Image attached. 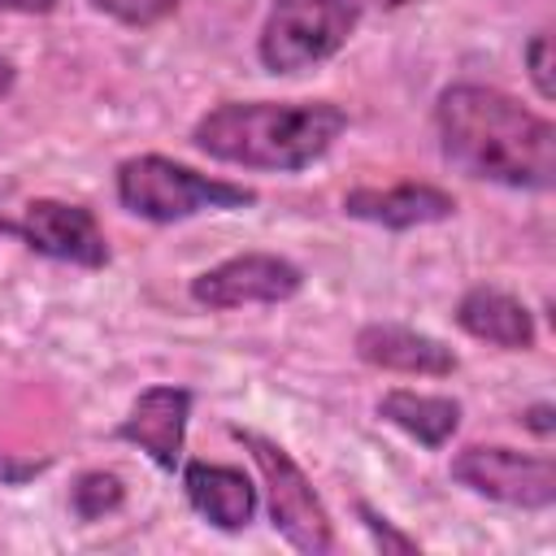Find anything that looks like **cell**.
Instances as JSON below:
<instances>
[{
  "label": "cell",
  "instance_id": "obj_14",
  "mask_svg": "<svg viewBox=\"0 0 556 556\" xmlns=\"http://www.w3.org/2000/svg\"><path fill=\"white\" fill-rule=\"evenodd\" d=\"M378 417L387 426L404 430L408 439H417L421 447L439 452V447H447V439L460 426V404L452 395H426V391L395 387V391H387L378 400Z\"/></svg>",
  "mask_w": 556,
  "mask_h": 556
},
{
  "label": "cell",
  "instance_id": "obj_23",
  "mask_svg": "<svg viewBox=\"0 0 556 556\" xmlns=\"http://www.w3.org/2000/svg\"><path fill=\"white\" fill-rule=\"evenodd\" d=\"M378 9H404V4H417V0H374Z\"/></svg>",
  "mask_w": 556,
  "mask_h": 556
},
{
  "label": "cell",
  "instance_id": "obj_7",
  "mask_svg": "<svg viewBox=\"0 0 556 556\" xmlns=\"http://www.w3.org/2000/svg\"><path fill=\"white\" fill-rule=\"evenodd\" d=\"M304 287V269L278 252H239L226 256L222 265L204 269L191 278V300L208 313H230V308H248V304H287L291 295H300Z\"/></svg>",
  "mask_w": 556,
  "mask_h": 556
},
{
  "label": "cell",
  "instance_id": "obj_19",
  "mask_svg": "<svg viewBox=\"0 0 556 556\" xmlns=\"http://www.w3.org/2000/svg\"><path fill=\"white\" fill-rule=\"evenodd\" d=\"M552 417H556V408H552V404H530V408L521 413V426H526V430H534L539 439H547V434L556 430V421H552Z\"/></svg>",
  "mask_w": 556,
  "mask_h": 556
},
{
  "label": "cell",
  "instance_id": "obj_15",
  "mask_svg": "<svg viewBox=\"0 0 556 556\" xmlns=\"http://www.w3.org/2000/svg\"><path fill=\"white\" fill-rule=\"evenodd\" d=\"M122 500H126V486H122V478L109 473V469H87V473H78L74 486H70V508H74L78 521H100V517L117 513Z\"/></svg>",
  "mask_w": 556,
  "mask_h": 556
},
{
  "label": "cell",
  "instance_id": "obj_21",
  "mask_svg": "<svg viewBox=\"0 0 556 556\" xmlns=\"http://www.w3.org/2000/svg\"><path fill=\"white\" fill-rule=\"evenodd\" d=\"M56 0H0V13H52Z\"/></svg>",
  "mask_w": 556,
  "mask_h": 556
},
{
  "label": "cell",
  "instance_id": "obj_20",
  "mask_svg": "<svg viewBox=\"0 0 556 556\" xmlns=\"http://www.w3.org/2000/svg\"><path fill=\"white\" fill-rule=\"evenodd\" d=\"M43 469V460H9V456H0V482L4 486H17V482H26V478H35Z\"/></svg>",
  "mask_w": 556,
  "mask_h": 556
},
{
  "label": "cell",
  "instance_id": "obj_16",
  "mask_svg": "<svg viewBox=\"0 0 556 556\" xmlns=\"http://www.w3.org/2000/svg\"><path fill=\"white\" fill-rule=\"evenodd\" d=\"M91 9H100L104 17H113L122 26L148 30V26H161L165 17H174L182 9V0H91Z\"/></svg>",
  "mask_w": 556,
  "mask_h": 556
},
{
  "label": "cell",
  "instance_id": "obj_18",
  "mask_svg": "<svg viewBox=\"0 0 556 556\" xmlns=\"http://www.w3.org/2000/svg\"><path fill=\"white\" fill-rule=\"evenodd\" d=\"M526 70H530V83H534V91L543 96V100H552V39H547V30H539L530 43H526Z\"/></svg>",
  "mask_w": 556,
  "mask_h": 556
},
{
  "label": "cell",
  "instance_id": "obj_5",
  "mask_svg": "<svg viewBox=\"0 0 556 556\" xmlns=\"http://www.w3.org/2000/svg\"><path fill=\"white\" fill-rule=\"evenodd\" d=\"M230 434L252 452V460H256V469H261L265 504H269V521H274V530H278L295 552H308V556H326V552H334V526H330V513H326L321 495L313 491L308 473L300 469V460H295L282 443H274V439H265V434H256V430L235 426Z\"/></svg>",
  "mask_w": 556,
  "mask_h": 556
},
{
  "label": "cell",
  "instance_id": "obj_4",
  "mask_svg": "<svg viewBox=\"0 0 556 556\" xmlns=\"http://www.w3.org/2000/svg\"><path fill=\"white\" fill-rule=\"evenodd\" d=\"M361 0H269L256 56L269 74H300L330 61L356 30Z\"/></svg>",
  "mask_w": 556,
  "mask_h": 556
},
{
  "label": "cell",
  "instance_id": "obj_17",
  "mask_svg": "<svg viewBox=\"0 0 556 556\" xmlns=\"http://www.w3.org/2000/svg\"><path fill=\"white\" fill-rule=\"evenodd\" d=\"M356 517H361V526L374 534V543H378L382 552H417V547H421L413 534H400V530H395V526H391L374 504H365V500L356 504Z\"/></svg>",
  "mask_w": 556,
  "mask_h": 556
},
{
  "label": "cell",
  "instance_id": "obj_10",
  "mask_svg": "<svg viewBox=\"0 0 556 556\" xmlns=\"http://www.w3.org/2000/svg\"><path fill=\"white\" fill-rule=\"evenodd\" d=\"M343 213L382 230L434 226L456 213V195L434 182H395V187H356L343 195Z\"/></svg>",
  "mask_w": 556,
  "mask_h": 556
},
{
  "label": "cell",
  "instance_id": "obj_13",
  "mask_svg": "<svg viewBox=\"0 0 556 556\" xmlns=\"http://www.w3.org/2000/svg\"><path fill=\"white\" fill-rule=\"evenodd\" d=\"M452 317L465 334H473L491 348H504V352H530L534 348V317L504 287H469L456 300Z\"/></svg>",
  "mask_w": 556,
  "mask_h": 556
},
{
  "label": "cell",
  "instance_id": "obj_3",
  "mask_svg": "<svg viewBox=\"0 0 556 556\" xmlns=\"http://www.w3.org/2000/svg\"><path fill=\"white\" fill-rule=\"evenodd\" d=\"M117 200L126 213L156 222V226H174L200 213H230V208H252L256 191L230 178H208L174 156L161 152H139L126 156L117 165Z\"/></svg>",
  "mask_w": 556,
  "mask_h": 556
},
{
  "label": "cell",
  "instance_id": "obj_1",
  "mask_svg": "<svg viewBox=\"0 0 556 556\" xmlns=\"http://www.w3.org/2000/svg\"><path fill=\"white\" fill-rule=\"evenodd\" d=\"M434 135L443 161L478 182L513 191H552L556 182V126L500 87H443L434 100Z\"/></svg>",
  "mask_w": 556,
  "mask_h": 556
},
{
  "label": "cell",
  "instance_id": "obj_9",
  "mask_svg": "<svg viewBox=\"0 0 556 556\" xmlns=\"http://www.w3.org/2000/svg\"><path fill=\"white\" fill-rule=\"evenodd\" d=\"M191 404L195 395L187 387L161 382L139 391V400L130 404V413L117 421V439L139 447L156 469L174 473L182 465V443H187V421H191Z\"/></svg>",
  "mask_w": 556,
  "mask_h": 556
},
{
  "label": "cell",
  "instance_id": "obj_22",
  "mask_svg": "<svg viewBox=\"0 0 556 556\" xmlns=\"http://www.w3.org/2000/svg\"><path fill=\"white\" fill-rule=\"evenodd\" d=\"M13 83H17V70H13V61H9V56H0V100L13 91Z\"/></svg>",
  "mask_w": 556,
  "mask_h": 556
},
{
  "label": "cell",
  "instance_id": "obj_2",
  "mask_svg": "<svg viewBox=\"0 0 556 556\" xmlns=\"http://www.w3.org/2000/svg\"><path fill=\"white\" fill-rule=\"evenodd\" d=\"M343 130L348 113L334 100H226L195 117L191 143L239 169L300 174L321 161Z\"/></svg>",
  "mask_w": 556,
  "mask_h": 556
},
{
  "label": "cell",
  "instance_id": "obj_8",
  "mask_svg": "<svg viewBox=\"0 0 556 556\" xmlns=\"http://www.w3.org/2000/svg\"><path fill=\"white\" fill-rule=\"evenodd\" d=\"M0 230L17 235L30 252L78 265V269H104L109 265V239L96 222L91 208L70 204V200H30L17 222H0Z\"/></svg>",
  "mask_w": 556,
  "mask_h": 556
},
{
  "label": "cell",
  "instance_id": "obj_12",
  "mask_svg": "<svg viewBox=\"0 0 556 556\" xmlns=\"http://www.w3.org/2000/svg\"><path fill=\"white\" fill-rule=\"evenodd\" d=\"M182 469V495L187 504L213 526V530H248L256 517V486L243 469L235 465H208V460H187Z\"/></svg>",
  "mask_w": 556,
  "mask_h": 556
},
{
  "label": "cell",
  "instance_id": "obj_11",
  "mask_svg": "<svg viewBox=\"0 0 556 556\" xmlns=\"http://www.w3.org/2000/svg\"><path fill=\"white\" fill-rule=\"evenodd\" d=\"M356 356L374 369H391V374H421V378H447L456 374V352L413 326H395V321H369L356 330Z\"/></svg>",
  "mask_w": 556,
  "mask_h": 556
},
{
  "label": "cell",
  "instance_id": "obj_6",
  "mask_svg": "<svg viewBox=\"0 0 556 556\" xmlns=\"http://www.w3.org/2000/svg\"><path fill=\"white\" fill-rule=\"evenodd\" d=\"M465 491L508 504V508H526V513H543L556 504V465L552 456H530L517 447H500V443H469L452 456L447 469Z\"/></svg>",
  "mask_w": 556,
  "mask_h": 556
}]
</instances>
